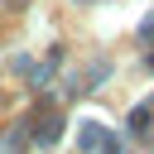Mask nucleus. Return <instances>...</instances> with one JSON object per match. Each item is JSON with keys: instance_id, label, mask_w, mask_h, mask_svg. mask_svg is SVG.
<instances>
[{"instance_id": "nucleus-1", "label": "nucleus", "mask_w": 154, "mask_h": 154, "mask_svg": "<svg viewBox=\"0 0 154 154\" xmlns=\"http://www.w3.org/2000/svg\"><path fill=\"white\" fill-rule=\"evenodd\" d=\"M101 140H106V135H101V125H87V130H82V149H96Z\"/></svg>"}]
</instances>
